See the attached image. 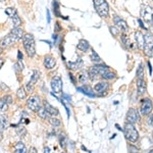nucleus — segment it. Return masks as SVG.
Returning a JSON list of instances; mask_svg holds the SVG:
<instances>
[{
  "instance_id": "09e8293b",
  "label": "nucleus",
  "mask_w": 153,
  "mask_h": 153,
  "mask_svg": "<svg viewBox=\"0 0 153 153\" xmlns=\"http://www.w3.org/2000/svg\"><path fill=\"white\" fill-rule=\"evenodd\" d=\"M44 153H50V149L48 147H45L44 148Z\"/></svg>"
},
{
  "instance_id": "8fccbe9b",
  "label": "nucleus",
  "mask_w": 153,
  "mask_h": 153,
  "mask_svg": "<svg viewBox=\"0 0 153 153\" xmlns=\"http://www.w3.org/2000/svg\"><path fill=\"white\" fill-rule=\"evenodd\" d=\"M70 78H71V81H73V83L76 84V81H75V79H74V76L73 75H70Z\"/></svg>"
},
{
  "instance_id": "72a5a7b5",
  "label": "nucleus",
  "mask_w": 153,
  "mask_h": 153,
  "mask_svg": "<svg viewBox=\"0 0 153 153\" xmlns=\"http://www.w3.org/2000/svg\"><path fill=\"white\" fill-rule=\"evenodd\" d=\"M0 126H1V129H5L7 127V118L6 117H4V115H2L1 117H0Z\"/></svg>"
},
{
  "instance_id": "13d9d810",
  "label": "nucleus",
  "mask_w": 153,
  "mask_h": 153,
  "mask_svg": "<svg viewBox=\"0 0 153 153\" xmlns=\"http://www.w3.org/2000/svg\"><path fill=\"white\" fill-rule=\"evenodd\" d=\"M0 1H2V2H3V1H5V0H0Z\"/></svg>"
},
{
  "instance_id": "20e7f679",
  "label": "nucleus",
  "mask_w": 153,
  "mask_h": 153,
  "mask_svg": "<svg viewBox=\"0 0 153 153\" xmlns=\"http://www.w3.org/2000/svg\"><path fill=\"white\" fill-rule=\"evenodd\" d=\"M145 36V45L143 48L144 54L148 57H153V36L147 33Z\"/></svg>"
},
{
  "instance_id": "f3484780",
  "label": "nucleus",
  "mask_w": 153,
  "mask_h": 153,
  "mask_svg": "<svg viewBox=\"0 0 153 153\" xmlns=\"http://www.w3.org/2000/svg\"><path fill=\"white\" fill-rule=\"evenodd\" d=\"M90 48V43L85 40V39H82V40L79 41V44H78V49H80L82 52H86L88 51V49Z\"/></svg>"
},
{
  "instance_id": "473e14b6",
  "label": "nucleus",
  "mask_w": 153,
  "mask_h": 153,
  "mask_svg": "<svg viewBox=\"0 0 153 153\" xmlns=\"http://www.w3.org/2000/svg\"><path fill=\"white\" fill-rule=\"evenodd\" d=\"M122 41H123V43L125 44L127 47H129V46H131V43H130V38H129V36H127L126 34L124 33L122 35Z\"/></svg>"
},
{
  "instance_id": "412c9836",
  "label": "nucleus",
  "mask_w": 153,
  "mask_h": 153,
  "mask_svg": "<svg viewBox=\"0 0 153 153\" xmlns=\"http://www.w3.org/2000/svg\"><path fill=\"white\" fill-rule=\"evenodd\" d=\"M68 66L71 70H78L81 66H83V60L81 58H79L75 62H68Z\"/></svg>"
},
{
  "instance_id": "37998d69",
  "label": "nucleus",
  "mask_w": 153,
  "mask_h": 153,
  "mask_svg": "<svg viewBox=\"0 0 153 153\" xmlns=\"http://www.w3.org/2000/svg\"><path fill=\"white\" fill-rule=\"evenodd\" d=\"M29 153H38V151H37V149L35 147H31L29 150Z\"/></svg>"
},
{
  "instance_id": "2f4dec72",
  "label": "nucleus",
  "mask_w": 153,
  "mask_h": 153,
  "mask_svg": "<svg viewBox=\"0 0 153 153\" xmlns=\"http://www.w3.org/2000/svg\"><path fill=\"white\" fill-rule=\"evenodd\" d=\"M53 10H54V14L56 16H60V11H59V4L57 1L54 0L53 1Z\"/></svg>"
},
{
  "instance_id": "cd10ccee",
  "label": "nucleus",
  "mask_w": 153,
  "mask_h": 153,
  "mask_svg": "<svg viewBox=\"0 0 153 153\" xmlns=\"http://www.w3.org/2000/svg\"><path fill=\"white\" fill-rule=\"evenodd\" d=\"M90 58H91V60H92L93 62H95V63H101V58H100V56L98 55V54L96 53L94 50H92V53H91Z\"/></svg>"
},
{
  "instance_id": "49530a36",
  "label": "nucleus",
  "mask_w": 153,
  "mask_h": 153,
  "mask_svg": "<svg viewBox=\"0 0 153 153\" xmlns=\"http://www.w3.org/2000/svg\"><path fill=\"white\" fill-rule=\"evenodd\" d=\"M46 16H47V22L48 23H50L51 19H50V12H49V10L47 9V12H46Z\"/></svg>"
},
{
  "instance_id": "7ed1b4c3",
  "label": "nucleus",
  "mask_w": 153,
  "mask_h": 153,
  "mask_svg": "<svg viewBox=\"0 0 153 153\" xmlns=\"http://www.w3.org/2000/svg\"><path fill=\"white\" fill-rule=\"evenodd\" d=\"M124 133H125L126 138L132 143L137 142L138 139H139V133H138V131L136 130V128L133 126V124L128 123L124 128Z\"/></svg>"
},
{
  "instance_id": "7c9ffc66",
  "label": "nucleus",
  "mask_w": 153,
  "mask_h": 153,
  "mask_svg": "<svg viewBox=\"0 0 153 153\" xmlns=\"http://www.w3.org/2000/svg\"><path fill=\"white\" fill-rule=\"evenodd\" d=\"M49 123H50V125L53 126V127H60L61 126V122L57 117H50L49 118Z\"/></svg>"
},
{
  "instance_id": "de8ad7c7",
  "label": "nucleus",
  "mask_w": 153,
  "mask_h": 153,
  "mask_svg": "<svg viewBox=\"0 0 153 153\" xmlns=\"http://www.w3.org/2000/svg\"><path fill=\"white\" fill-rule=\"evenodd\" d=\"M148 68H149V73H150V75L152 74V68H151V63L150 62H148Z\"/></svg>"
},
{
  "instance_id": "1a4fd4ad",
  "label": "nucleus",
  "mask_w": 153,
  "mask_h": 153,
  "mask_svg": "<svg viewBox=\"0 0 153 153\" xmlns=\"http://www.w3.org/2000/svg\"><path fill=\"white\" fill-rule=\"evenodd\" d=\"M113 22H114L115 26H117V28L120 30V31L126 33V32L129 30V26H128V24L126 23V21H124V19L122 18H120L118 16H113Z\"/></svg>"
},
{
  "instance_id": "bb28decb",
  "label": "nucleus",
  "mask_w": 153,
  "mask_h": 153,
  "mask_svg": "<svg viewBox=\"0 0 153 153\" xmlns=\"http://www.w3.org/2000/svg\"><path fill=\"white\" fill-rule=\"evenodd\" d=\"M39 76H40V73L38 71H33V76H31V80H30V84L31 85H34L35 83H37V81L39 80Z\"/></svg>"
},
{
  "instance_id": "ea45409f",
  "label": "nucleus",
  "mask_w": 153,
  "mask_h": 153,
  "mask_svg": "<svg viewBox=\"0 0 153 153\" xmlns=\"http://www.w3.org/2000/svg\"><path fill=\"white\" fill-rule=\"evenodd\" d=\"M130 153H140L139 150L134 146H130Z\"/></svg>"
},
{
  "instance_id": "bf43d9fd",
  "label": "nucleus",
  "mask_w": 153,
  "mask_h": 153,
  "mask_svg": "<svg viewBox=\"0 0 153 153\" xmlns=\"http://www.w3.org/2000/svg\"><path fill=\"white\" fill-rule=\"evenodd\" d=\"M152 136H153V133H152Z\"/></svg>"
},
{
  "instance_id": "aec40b11",
  "label": "nucleus",
  "mask_w": 153,
  "mask_h": 153,
  "mask_svg": "<svg viewBox=\"0 0 153 153\" xmlns=\"http://www.w3.org/2000/svg\"><path fill=\"white\" fill-rule=\"evenodd\" d=\"M107 88H108V84H107V83L101 82V83L96 84L95 87H94V90H95L97 93H102V92H104V91H105Z\"/></svg>"
},
{
  "instance_id": "6e6552de",
  "label": "nucleus",
  "mask_w": 153,
  "mask_h": 153,
  "mask_svg": "<svg viewBox=\"0 0 153 153\" xmlns=\"http://www.w3.org/2000/svg\"><path fill=\"white\" fill-rule=\"evenodd\" d=\"M51 88H52L53 92L55 93H61L62 91V81L59 76H55L51 80Z\"/></svg>"
},
{
  "instance_id": "4be33fe9",
  "label": "nucleus",
  "mask_w": 153,
  "mask_h": 153,
  "mask_svg": "<svg viewBox=\"0 0 153 153\" xmlns=\"http://www.w3.org/2000/svg\"><path fill=\"white\" fill-rule=\"evenodd\" d=\"M78 91H80V92L84 93L85 95L89 96V97H95V94L91 91V89L88 87V86H83V87H80L78 88Z\"/></svg>"
},
{
  "instance_id": "f257e3e1",
  "label": "nucleus",
  "mask_w": 153,
  "mask_h": 153,
  "mask_svg": "<svg viewBox=\"0 0 153 153\" xmlns=\"http://www.w3.org/2000/svg\"><path fill=\"white\" fill-rule=\"evenodd\" d=\"M23 44L29 57H34V55L36 54V45L34 36L32 34H25L23 37Z\"/></svg>"
},
{
  "instance_id": "dca6fc26",
  "label": "nucleus",
  "mask_w": 153,
  "mask_h": 153,
  "mask_svg": "<svg viewBox=\"0 0 153 153\" xmlns=\"http://www.w3.org/2000/svg\"><path fill=\"white\" fill-rule=\"evenodd\" d=\"M44 107H45V109L47 110L48 113L50 115H58V109L56 107H54V106H52L50 104V103L48 102H44Z\"/></svg>"
},
{
  "instance_id": "6ab92c4d",
  "label": "nucleus",
  "mask_w": 153,
  "mask_h": 153,
  "mask_svg": "<svg viewBox=\"0 0 153 153\" xmlns=\"http://www.w3.org/2000/svg\"><path fill=\"white\" fill-rule=\"evenodd\" d=\"M88 74H89V76H90V79L92 81H94L97 78H99V74H98V71H97V68H96V65L91 66L88 71Z\"/></svg>"
},
{
  "instance_id": "0eeeda50",
  "label": "nucleus",
  "mask_w": 153,
  "mask_h": 153,
  "mask_svg": "<svg viewBox=\"0 0 153 153\" xmlns=\"http://www.w3.org/2000/svg\"><path fill=\"white\" fill-rule=\"evenodd\" d=\"M152 108H153V105H152V101L150 99H143L142 102H141V106H140V111L143 115H148L150 114L152 111Z\"/></svg>"
},
{
  "instance_id": "603ef678",
  "label": "nucleus",
  "mask_w": 153,
  "mask_h": 153,
  "mask_svg": "<svg viewBox=\"0 0 153 153\" xmlns=\"http://www.w3.org/2000/svg\"><path fill=\"white\" fill-rule=\"evenodd\" d=\"M150 32H151V35L153 36V25L151 27H150Z\"/></svg>"
},
{
  "instance_id": "39448f33",
  "label": "nucleus",
  "mask_w": 153,
  "mask_h": 153,
  "mask_svg": "<svg viewBox=\"0 0 153 153\" xmlns=\"http://www.w3.org/2000/svg\"><path fill=\"white\" fill-rule=\"evenodd\" d=\"M141 19L146 23H151L153 21V7L148 5H143L141 7Z\"/></svg>"
},
{
  "instance_id": "c03bdc74",
  "label": "nucleus",
  "mask_w": 153,
  "mask_h": 153,
  "mask_svg": "<svg viewBox=\"0 0 153 153\" xmlns=\"http://www.w3.org/2000/svg\"><path fill=\"white\" fill-rule=\"evenodd\" d=\"M138 23H139L140 27H141V29H143V30H146V28H145V26H144V25H143L142 19H138Z\"/></svg>"
},
{
  "instance_id": "393cba45",
  "label": "nucleus",
  "mask_w": 153,
  "mask_h": 153,
  "mask_svg": "<svg viewBox=\"0 0 153 153\" xmlns=\"http://www.w3.org/2000/svg\"><path fill=\"white\" fill-rule=\"evenodd\" d=\"M37 112H38L39 117L43 118V120H46V118H48L49 117H50V114H49L47 110L45 109V107H41Z\"/></svg>"
},
{
  "instance_id": "2eb2a0df",
  "label": "nucleus",
  "mask_w": 153,
  "mask_h": 153,
  "mask_svg": "<svg viewBox=\"0 0 153 153\" xmlns=\"http://www.w3.org/2000/svg\"><path fill=\"white\" fill-rule=\"evenodd\" d=\"M137 90L140 95L144 94L146 91V83L144 79H137Z\"/></svg>"
},
{
  "instance_id": "9b49d317",
  "label": "nucleus",
  "mask_w": 153,
  "mask_h": 153,
  "mask_svg": "<svg viewBox=\"0 0 153 153\" xmlns=\"http://www.w3.org/2000/svg\"><path fill=\"white\" fill-rule=\"evenodd\" d=\"M13 42H16V40L10 35V34H8V35L3 37V38L0 40V48L3 49V48L8 47V46L13 43Z\"/></svg>"
},
{
  "instance_id": "6e6d98bb",
  "label": "nucleus",
  "mask_w": 153,
  "mask_h": 153,
  "mask_svg": "<svg viewBox=\"0 0 153 153\" xmlns=\"http://www.w3.org/2000/svg\"><path fill=\"white\" fill-rule=\"evenodd\" d=\"M1 140H2V133L0 132V141H1Z\"/></svg>"
},
{
  "instance_id": "58836bf2",
  "label": "nucleus",
  "mask_w": 153,
  "mask_h": 153,
  "mask_svg": "<svg viewBox=\"0 0 153 153\" xmlns=\"http://www.w3.org/2000/svg\"><path fill=\"white\" fill-rule=\"evenodd\" d=\"M3 100H5L6 104H11L12 103V98H11V96H9V95L5 96V97L3 98Z\"/></svg>"
},
{
  "instance_id": "4d7b16f0",
  "label": "nucleus",
  "mask_w": 153,
  "mask_h": 153,
  "mask_svg": "<svg viewBox=\"0 0 153 153\" xmlns=\"http://www.w3.org/2000/svg\"><path fill=\"white\" fill-rule=\"evenodd\" d=\"M82 148H83V150H84V151H87V149H86V148L84 147V146H82Z\"/></svg>"
},
{
  "instance_id": "b1692460",
  "label": "nucleus",
  "mask_w": 153,
  "mask_h": 153,
  "mask_svg": "<svg viewBox=\"0 0 153 153\" xmlns=\"http://www.w3.org/2000/svg\"><path fill=\"white\" fill-rule=\"evenodd\" d=\"M16 97H18L19 100H23L27 97V91L25 90L24 87L19 88V90L16 91Z\"/></svg>"
},
{
  "instance_id": "4c0bfd02",
  "label": "nucleus",
  "mask_w": 153,
  "mask_h": 153,
  "mask_svg": "<svg viewBox=\"0 0 153 153\" xmlns=\"http://www.w3.org/2000/svg\"><path fill=\"white\" fill-rule=\"evenodd\" d=\"M14 66H16V68H19V70H21V71L24 70V65H23V62H22V60H18V62H16V65Z\"/></svg>"
},
{
  "instance_id": "f03ea898",
  "label": "nucleus",
  "mask_w": 153,
  "mask_h": 153,
  "mask_svg": "<svg viewBox=\"0 0 153 153\" xmlns=\"http://www.w3.org/2000/svg\"><path fill=\"white\" fill-rule=\"evenodd\" d=\"M94 8L101 18H107L109 13V6L106 0H93Z\"/></svg>"
},
{
  "instance_id": "79ce46f5",
  "label": "nucleus",
  "mask_w": 153,
  "mask_h": 153,
  "mask_svg": "<svg viewBox=\"0 0 153 153\" xmlns=\"http://www.w3.org/2000/svg\"><path fill=\"white\" fill-rule=\"evenodd\" d=\"M23 57H24V55H23V53H22V51H18V59L19 60H23Z\"/></svg>"
},
{
  "instance_id": "c9c22d12",
  "label": "nucleus",
  "mask_w": 153,
  "mask_h": 153,
  "mask_svg": "<svg viewBox=\"0 0 153 153\" xmlns=\"http://www.w3.org/2000/svg\"><path fill=\"white\" fill-rule=\"evenodd\" d=\"M109 30H110V32L113 34L114 36H117L118 35V33H120V30H118L117 27H109Z\"/></svg>"
},
{
  "instance_id": "c85d7f7f",
  "label": "nucleus",
  "mask_w": 153,
  "mask_h": 153,
  "mask_svg": "<svg viewBox=\"0 0 153 153\" xmlns=\"http://www.w3.org/2000/svg\"><path fill=\"white\" fill-rule=\"evenodd\" d=\"M114 76H115V75L112 73V71H110L109 70H107L102 76H101V78L104 79V80H112Z\"/></svg>"
},
{
  "instance_id": "423d86ee",
  "label": "nucleus",
  "mask_w": 153,
  "mask_h": 153,
  "mask_svg": "<svg viewBox=\"0 0 153 153\" xmlns=\"http://www.w3.org/2000/svg\"><path fill=\"white\" fill-rule=\"evenodd\" d=\"M27 107L32 111H38L41 108V101L38 96H31L27 101Z\"/></svg>"
},
{
  "instance_id": "5fc2aeb1",
  "label": "nucleus",
  "mask_w": 153,
  "mask_h": 153,
  "mask_svg": "<svg viewBox=\"0 0 153 153\" xmlns=\"http://www.w3.org/2000/svg\"><path fill=\"white\" fill-rule=\"evenodd\" d=\"M115 127H117V130H120V131H122V128H120L118 125H115Z\"/></svg>"
},
{
  "instance_id": "3c124183",
  "label": "nucleus",
  "mask_w": 153,
  "mask_h": 153,
  "mask_svg": "<svg viewBox=\"0 0 153 153\" xmlns=\"http://www.w3.org/2000/svg\"><path fill=\"white\" fill-rule=\"evenodd\" d=\"M4 65V60H3V59H0V68H2V65Z\"/></svg>"
},
{
  "instance_id": "a18cd8bd",
  "label": "nucleus",
  "mask_w": 153,
  "mask_h": 153,
  "mask_svg": "<svg viewBox=\"0 0 153 153\" xmlns=\"http://www.w3.org/2000/svg\"><path fill=\"white\" fill-rule=\"evenodd\" d=\"M63 98H65V99L68 100V102H71V97H70V96H68V95L65 94V93H63Z\"/></svg>"
},
{
  "instance_id": "9d476101",
  "label": "nucleus",
  "mask_w": 153,
  "mask_h": 153,
  "mask_svg": "<svg viewBox=\"0 0 153 153\" xmlns=\"http://www.w3.org/2000/svg\"><path fill=\"white\" fill-rule=\"evenodd\" d=\"M140 120V114L139 111L135 108H131V109L127 113V120L130 124H135Z\"/></svg>"
},
{
  "instance_id": "a211bd4d",
  "label": "nucleus",
  "mask_w": 153,
  "mask_h": 153,
  "mask_svg": "<svg viewBox=\"0 0 153 153\" xmlns=\"http://www.w3.org/2000/svg\"><path fill=\"white\" fill-rule=\"evenodd\" d=\"M89 79H90V76H89L88 71H82L81 73H79V75H78V81L81 84H86V83L88 82Z\"/></svg>"
},
{
  "instance_id": "4468645a",
  "label": "nucleus",
  "mask_w": 153,
  "mask_h": 153,
  "mask_svg": "<svg viewBox=\"0 0 153 153\" xmlns=\"http://www.w3.org/2000/svg\"><path fill=\"white\" fill-rule=\"evenodd\" d=\"M135 39L137 41V46L138 48L143 49L145 45V36L143 35L141 32H136L135 33Z\"/></svg>"
},
{
  "instance_id": "864d4df0",
  "label": "nucleus",
  "mask_w": 153,
  "mask_h": 153,
  "mask_svg": "<svg viewBox=\"0 0 153 153\" xmlns=\"http://www.w3.org/2000/svg\"><path fill=\"white\" fill-rule=\"evenodd\" d=\"M56 27H57V28H56V31H60V28H59V24L58 23L56 24Z\"/></svg>"
},
{
  "instance_id": "f704fd0d",
  "label": "nucleus",
  "mask_w": 153,
  "mask_h": 153,
  "mask_svg": "<svg viewBox=\"0 0 153 153\" xmlns=\"http://www.w3.org/2000/svg\"><path fill=\"white\" fill-rule=\"evenodd\" d=\"M5 13L7 14V16H13L14 14L16 13V10L13 8V7H7V8L5 9Z\"/></svg>"
},
{
  "instance_id": "a19ab883",
  "label": "nucleus",
  "mask_w": 153,
  "mask_h": 153,
  "mask_svg": "<svg viewBox=\"0 0 153 153\" xmlns=\"http://www.w3.org/2000/svg\"><path fill=\"white\" fill-rule=\"evenodd\" d=\"M148 124H149L150 126H152V127H153V114L150 115L149 118H148Z\"/></svg>"
},
{
  "instance_id": "e433bc0d",
  "label": "nucleus",
  "mask_w": 153,
  "mask_h": 153,
  "mask_svg": "<svg viewBox=\"0 0 153 153\" xmlns=\"http://www.w3.org/2000/svg\"><path fill=\"white\" fill-rule=\"evenodd\" d=\"M18 134H19V136H24L25 134H26V129H25L24 127H19V128H18Z\"/></svg>"
},
{
  "instance_id": "5701e85b",
  "label": "nucleus",
  "mask_w": 153,
  "mask_h": 153,
  "mask_svg": "<svg viewBox=\"0 0 153 153\" xmlns=\"http://www.w3.org/2000/svg\"><path fill=\"white\" fill-rule=\"evenodd\" d=\"M14 153H27L26 147L23 142H18L14 145Z\"/></svg>"
},
{
  "instance_id": "ddd939ff",
  "label": "nucleus",
  "mask_w": 153,
  "mask_h": 153,
  "mask_svg": "<svg viewBox=\"0 0 153 153\" xmlns=\"http://www.w3.org/2000/svg\"><path fill=\"white\" fill-rule=\"evenodd\" d=\"M9 34H10V35L13 37V38L16 39V41H19V40H21V39H23V37L25 35L23 29L19 28H19H13L10 32H9Z\"/></svg>"
},
{
  "instance_id": "c756f323",
  "label": "nucleus",
  "mask_w": 153,
  "mask_h": 153,
  "mask_svg": "<svg viewBox=\"0 0 153 153\" xmlns=\"http://www.w3.org/2000/svg\"><path fill=\"white\" fill-rule=\"evenodd\" d=\"M137 79H144V68L142 63H140L137 68Z\"/></svg>"
},
{
  "instance_id": "f8f14e48",
  "label": "nucleus",
  "mask_w": 153,
  "mask_h": 153,
  "mask_svg": "<svg viewBox=\"0 0 153 153\" xmlns=\"http://www.w3.org/2000/svg\"><path fill=\"white\" fill-rule=\"evenodd\" d=\"M43 63H44V66H45L47 70H52V68L56 65V60H55V58H54L53 56L46 55L45 57H44Z\"/></svg>"
},
{
  "instance_id": "a878e982",
  "label": "nucleus",
  "mask_w": 153,
  "mask_h": 153,
  "mask_svg": "<svg viewBox=\"0 0 153 153\" xmlns=\"http://www.w3.org/2000/svg\"><path fill=\"white\" fill-rule=\"evenodd\" d=\"M12 24H13L14 28H19V27H21L22 25V19L19 16L18 13H16L13 16H12Z\"/></svg>"
}]
</instances>
